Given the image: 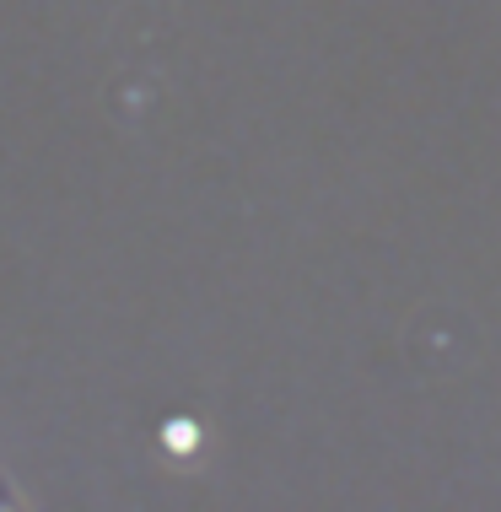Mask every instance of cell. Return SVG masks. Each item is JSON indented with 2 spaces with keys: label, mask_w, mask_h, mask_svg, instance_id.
<instances>
[]
</instances>
